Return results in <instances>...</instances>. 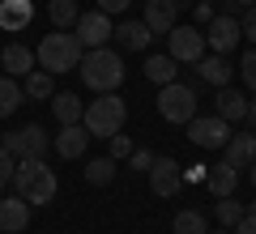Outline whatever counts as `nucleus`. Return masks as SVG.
<instances>
[{
    "instance_id": "1",
    "label": "nucleus",
    "mask_w": 256,
    "mask_h": 234,
    "mask_svg": "<svg viewBox=\"0 0 256 234\" xmlns=\"http://www.w3.org/2000/svg\"><path fill=\"white\" fill-rule=\"evenodd\" d=\"M13 188H18V196L26 205H52L56 192H60V179H56V171H47L43 158H18Z\"/></svg>"
},
{
    "instance_id": "2",
    "label": "nucleus",
    "mask_w": 256,
    "mask_h": 234,
    "mask_svg": "<svg viewBox=\"0 0 256 234\" xmlns=\"http://www.w3.org/2000/svg\"><path fill=\"white\" fill-rule=\"evenodd\" d=\"M77 72H82V81L90 85L94 94H116V85L124 81V60H120V51H111V47H94V51L82 55Z\"/></svg>"
},
{
    "instance_id": "3",
    "label": "nucleus",
    "mask_w": 256,
    "mask_h": 234,
    "mask_svg": "<svg viewBox=\"0 0 256 234\" xmlns=\"http://www.w3.org/2000/svg\"><path fill=\"white\" fill-rule=\"evenodd\" d=\"M38 68H47L56 77V72H77V64H82L86 47L77 34H68V30H56V34H43V43H38Z\"/></svg>"
},
{
    "instance_id": "4",
    "label": "nucleus",
    "mask_w": 256,
    "mask_h": 234,
    "mask_svg": "<svg viewBox=\"0 0 256 234\" xmlns=\"http://www.w3.org/2000/svg\"><path fill=\"white\" fill-rule=\"evenodd\" d=\"M124 119H128V102L120 98V94H98L94 102H86V115H82V124H86V132L90 136H116L120 128H124Z\"/></svg>"
},
{
    "instance_id": "5",
    "label": "nucleus",
    "mask_w": 256,
    "mask_h": 234,
    "mask_svg": "<svg viewBox=\"0 0 256 234\" xmlns=\"http://www.w3.org/2000/svg\"><path fill=\"white\" fill-rule=\"evenodd\" d=\"M158 115L166 124H192L196 119V90L184 81H171V85H158Z\"/></svg>"
},
{
    "instance_id": "6",
    "label": "nucleus",
    "mask_w": 256,
    "mask_h": 234,
    "mask_svg": "<svg viewBox=\"0 0 256 234\" xmlns=\"http://www.w3.org/2000/svg\"><path fill=\"white\" fill-rule=\"evenodd\" d=\"M205 34L196 26H175L171 34H166V55H171V60H180V64H196L205 55Z\"/></svg>"
},
{
    "instance_id": "7",
    "label": "nucleus",
    "mask_w": 256,
    "mask_h": 234,
    "mask_svg": "<svg viewBox=\"0 0 256 234\" xmlns=\"http://www.w3.org/2000/svg\"><path fill=\"white\" fill-rule=\"evenodd\" d=\"M184 128H188V141L196 145V149H222V145L230 141V124L218 119V115H196Z\"/></svg>"
},
{
    "instance_id": "8",
    "label": "nucleus",
    "mask_w": 256,
    "mask_h": 234,
    "mask_svg": "<svg viewBox=\"0 0 256 234\" xmlns=\"http://www.w3.org/2000/svg\"><path fill=\"white\" fill-rule=\"evenodd\" d=\"M0 145H4L13 158H43L52 141H47V132L38 124H26V128H18V132H4V141H0Z\"/></svg>"
},
{
    "instance_id": "9",
    "label": "nucleus",
    "mask_w": 256,
    "mask_h": 234,
    "mask_svg": "<svg viewBox=\"0 0 256 234\" xmlns=\"http://www.w3.org/2000/svg\"><path fill=\"white\" fill-rule=\"evenodd\" d=\"M73 34L82 38L86 51H94V47H107V38L116 34V26H111V17H107L102 9H94V13H82V17H77Z\"/></svg>"
},
{
    "instance_id": "10",
    "label": "nucleus",
    "mask_w": 256,
    "mask_h": 234,
    "mask_svg": "<svg viewBox=\"0 0 256 234\" xmlns=\"http://www.w3.org/2000/svg\"><path fill=\"white\" fill-rule=\"evenodd\" d=\"M239 38H244V30H239V17H230V13H218L205 26V43L214 47V55H230L239 47Z\"/></svg>"
},
{
    "instance_id": "11",
    "label": "nucleus",
    "mask_w": 256,
    "mask_h": 234,
    "mask_svg": "<svg viewBox=\"0 0 256 234\" xmlns=\"http://www.w3.org/2000/svg\"><path fill=\"white\" fill-rule=\"evenodd\" d=\"M150 188H154V196H175L184 188V166L175 158H154V166H150Z\"/></svg>"
},
{
    "instance_id": "12",
    "label": "nucleus",
    "mask_w": 256,
    "mask_h": 234,
    "mask_svg": "<svg viewBox=\"0 0 256 234\" xmlns=\"http://www.w3.org/2000/svg\"><path fill=\"white\" fill-rule=\"evenodd\" d=\"M146 21L154 34H171L180 26V9H175V0H146Z\"/></svg>"
},
{
    "instance_id": "13",
    "label": "nucleus",
    "mask_w": 256,
    "mask_h": 234,
    "mask_svg": "<svg viewBox=\"0 0 256 234\" xmlns=\"http://www.w3.org/2000/svg\"><path fill=\"white\" fill-rule=\"evenodd\" d=\"M34 21V0H0V30L18 34Z\"/></svg>"
},
{
    "instance_id": "14",
    "label": "nucleus",
    "mask_w": 256,
    "mask_h": 234,
    "mask_svg": "<svg viewBox=\"0 0 256 234\" xmlns=\"http://www.w3.org/2000/svg\"><path fill=\"white\" fill-rule=\"evenodd\" d=\"M34 64H38V55L26 43H9L0 51V68L9 72V77H26V72H34Z\"/></svg>"
},
{
    "instance_id": "15",
    "label": "nucleus",
    "mask_w": 256,
    "mask_h": 234,
    "mask_svg": "<svg viewBox=\"0 0 256 234\" xmlns=\"http://www.w3.org/2000/svg\"><path fill=\"white\" fill-rule=\"evenodd\" d=\"M30 209H34V205H26L22 196L0 200V230H4V234H18V230H26V226H30Z\"/></svg>"
},
{
    "instance_id": "16",
    "label": "nucleus",
    "mask_w": 256,
    "mask_h": 234,
    "mask_svg": "<svg viewBox=\"0 0 256 234\" xmlns=\"http://www.w3.org/2000/svg\"><path fill=\"white\" fill-rule=\"evenodd\" d=\"M86 145H90L86 124H60V136H56V153L60 158H82Z\"/></svg>"
},
{
    "instance_id": "17",
    "label": "nucleus",
    "mask_w": 256,
    "mask_h": 234,
    "mask_svg": "<svg viewBox=\"0 0 256 234\" xmlns=\"http://www.w3.org/2000/svg\"><path fill=\"white\" fill-rule=\"evenodd\" d=\"M214 115L226 119V124H239V119L248 115V98H244L239 90H230V85H222L218 98H214Z\"/></svg>"
},
{
    "instance_id": "18",
    "label": "nucleus",
    "mask_w": 256,
    "mask_h": 234,
    "mask_svg": "<svg viewBox=\"0 0 256 234\" xmlns=\"http://www.w3.org/2000/svg\"><path fill=\"white\" fill-rule=\"evenodd\" d=\"M222 149H226V162H230V166L248 171V166L256 162V132H239V136H230Z\"/></svg>"
},
{
    "instance_id": "19",
    "label": "nucleus",
    "mask_w": 256,
    "mask_h": 234,
    "mask_svg": "<svg viewBox=\"0 0 256 234\" xmlns=\"http://www.w3.org/2000/svg\"><path fill=\"white\" fill-rule=\"evenodd\" d=\"M196 77H201L205 85H214V90L230 85V64H226V55H201V60H196Z\"/></svg>"
},
{
    "instance_id": "20",
    "label": "nucleus",
    "mask_w": 256,
    "mask_h": 234,
    "mask_svg": "<svg viewBox=\"0 0 256 234\" xmlns=\"http://www.w3.org/2000/svg\"><path fill=\"white\" fill-rule=\"evenodd\" d=\"M205 183H210V192H214V196H235V188H239V166H230V162L210 166Z\"/></svg>"
},
{
    "instance_id": "21",
    "label": "nucleus",
    "mask_w": 256,
    "mask_h": 234,
    "mask_svg": "<svg viewBox=\"0 0 256 234\" xmlns=\"http://www.w3.org/2000/svg\"><path fill=\"white\" fill-rule=\"evenodd\" d=\"M116 38L128 47V51H146L150 38H154V30H150L146 21H120V26H116Z\"/></svg>"
},
{
    "instance_id": "22",
    "label": "nucleus",
    "mask_w": 256,
    "mask_h": 234,
    "mask_svg": "<svg viewBox=\"0 0 256 234\" xmlns=\"http://www.w3.org/2000/svg\"><path fill=\"white\" fill-rule=\"evenodd\" d=\"M52 111H56V119L60 124H82V115H86V102L77 98V94H52Z\"/></svg>"
},
{
    "instance_id": "23",
    "label": "nucleus",
    "mask_w": 256,
    "mask_h": 234,
    "mask_svg": "<svg viewBox=\"0 0 256 234\" xmlns=\"http://www.w3.org/2000/svg\"><path fill=\"white\" fill-rule=\"evenodd\" d=\"M175 72H180V60H171V55H150L146 60V77L154 85H171Z\"/></svg>"
},
{
    "instance_id": "24",
    "label": "nucleus",
    "mask_w": 256,
    "mask_h": 234,
    "mask_svg": "<svg viewBox=\"0 0 256 234\" xmlns=\"http://www.w3.org/2000/svg\"><path fill=\"white\" fill-rule=\"evenodd\" d=\"M22 85H18V77H9V72H0V119H9L13 111L22 107Z\"/></svg>"
},
{
    "instance_id": "25",
    "label": "nucleus",
    "mask_w": 256,
    "mask_h": 234,
    "mask_svg": "<svg viewBox=\"0 0 256 234\" xmlns=\"http://www.w3.org/2000/svg\"><path fill=\"white\" fill-rule=\"evenodd\" d=\"M47 17H52L56 30H68V26H77L82 9H77V0H52V4H47Z\"/></svg>"
},
{
    "instance_id": "26",
    "label": "nucleus",
    "mask_w": 256,
    "mask_h": 234,
    "mask_svg": "<svg viewBox=\"0 0 256 234\" xmlns=\"http://www.w3.org/2000/svg\"><path fill=\"white\" fill-rule=\"evenodd\" d=\"M22 94H30V98H52V94H56V77L47 68L26 72V90H22Z\"/></svg>"
},
{
    "instance_id": "27",
    "label": "nucleus",
    "mask_w": 256,
    "mask_h": 234,
    "mask_svg": "<svg viewBox=\"0 0 256 234\" xmlns=\"http://www.w3.org/2000/svg\"><path fill=\"white\" fill-rule=\"evenodd\" d=\"M111 179H116V158H94V162L86 166V183H90V188H107Z\"/></svg>"
},
{
    "instance_id": "28",
    "label": "nucleus",
    "mask_w": 256,
    "mask_h": 234,
    "mask_svg": "<svg viewBox=\"0 0 256 234\" xmlns=\"http://www.w3.org/2000/svg\"><path fill=\"white\" fill-rule=\"evenodd\" d=\"M214 213H218V222L226 226V230H235V226H239V217H244L248 209L239 205L235 196H218V205H214Z\"/></svg>"
},
{
    "instance_id": "29",
    "label": "nucleus",
    "mask_w": 256,
    "mask_h": 234,
    "mask_svg": "<svg viewBox=\"0 0 256 234\" xmlns=\"http://www.w3.org/2000/svg\"><path fill=\"white\" fill-rule=\"evenodd\" d=\"M175 234H210V226H205V217L196 209H180L175 213Z\"/></svg>"
},
{
    "instance_id": "30",
    "label": "nucleus",
    "mask_w": 256,
    "mask_h": 234,
    "mask_svg": "<svg viewBox=\"0 0 256 234\" xmlns=\"http://www.w3.org/2000/svg\"><path fill=\"white\" fill-rule=\"evenodd\" d=\"M13 171H18V158L0 145V188H9V183H13Z\"/></svg>"
},
{
    "instance_id": "31",
    "label": "nucleus",
    "mask_w": 256,
    "mask_h": 234,
    "mask_svg": "<svg viewBox=\"0 0 256 234\" xmlns=\"http://www.w3.org/2000/svg\"><path fill=\"white\" fill-rule=\"evenodd\" d=\"M107 145H111V158H116V162H120V158H128V153H132V141H128V136H124V128H120L116 136H107Z\"/></svg>"
},
{
    "instance_id": "32",
    "label": "nucleus",
    "mask_w": 256,
    "mask_h": 234,
    "mask_svg": "<svg viewBox=\"0 0 256 234\" xmlns=\"http://www.w3.org/2000/svg\"><path fill=\"white\" fill-rule=\"evenodd\" d=\"M239 72H244V81L256 90V47H252V51H244V60H239Z\"/></svg>"
},
{
    "instance_id": "33",
    "label": "nucleus",
    "mask_w": 256,
    "mask_h": 234,
    "mask_svg": "<svg viewBox=\"0 0 256 234\" xmlns=\"http://www.w3.org/2000/svg\"><path fill=\"white\" fill-rule=\"evenodd\" d=\"M128 166L150 175V166H154V153H150V149H132V153H128Z\"/></svg>"
},
{
    "instance_id": "34",
    "label": "nucleus",
    "mask_w": 256,
    "mask_h": 234,
    "mask_svg": "<svg viewBox=\"0 0 256 234\" xmlns=\"http://www.w3.org/2000/svg\"><path fill=\"white\" fill-rule=\"evenodd\" d=\"M239 30H244V38L256 47V4H252V9H244V17H239Z\"/></svg>"
},
{
    "instance_id": "35",
    "label": "nucleus",
    "mask_w": 256,
    "mask_h": 234,
    "mask_svg": "<svg viewBox=\"0 0 256 234\" xmlns=\"http://www.w3.org/2000/svg\"><path fill=\"white\" fill-rule=\"evenodd\" d=\"M128 4H132V0H98V9L107 13V17H116V13H128Z\"/></svg>"
},
{
    "instance_id": "36",
    "label": "nucleus",
    "mask_w": 256,
    "mask_h": 234,
    "mask_svg": "<svg viewBox=\"0 0 256 234\" xmlns=\"http://www.w3.org/2000/svg\"><path fill=\"white\" fill-rule=\"evenodd\" d=\"M192 13H196V21H201V26H210V21L218 17V13H214V4H205V0H196V4H192Z\"/></svg>"
},
{
    "instance_id": "37",
    "label": "nucleus",
    "mask_w": 256,
    "mask_h": 234,
    "mask_svg": "<svg viewBox=\"0 0 256 234\" xmlns=\"http://www.w3.org/2000/svg\"><path fill=\"white\" fill-rule=\"evenodd\" d=\"M235 234H256V217L244 213V217H239V226H235Z\"/></svg>"
},
{
    "instance_id": "38",
    "label": "nucleus",
    "mask_w": 256,
    "mask_h": 234,
    "mask_svg": "<svg viewBox=\"0 0 256 234\" xmlns=\"http://www.w3.org/2000/svg\"><path fill=\"white\" fill-rule=\"evenodd\" d=\"M205 175H210V166H184V179H192V183L205 179Z\"/></svg>"
},
{
    "instance_id": "39",
    "label": "nucleus",
    "mask_w": 256,
    "mask_h": 234,
    "mask_svg": "<svg viewBox=\"0 0 256 234\" xmlns=\"http://www.w3.org/2000/svg\"><path fill=\"white\" fill-rule=\"evenodd\" d=\"M244 119H248V124L256 128V102H248V115H244Z\"/></svg>"
},
{
    "instance_id": "40",
    "label": "nucleus",
    "mask_w": 256,
    "mask_h": 234,
    "mask_svg": "<svg viewBox=\"0 0 256 234\" xmlns=\"http://www.w3.org/2000/svg\"><path fill=\"white\" fill-rule=\"evenodd\" d=\"M248 179H252V188H256V162H252V166H248Z\"/></svg>"
},
{
    "instance_id": "41",
    "label": "nucleus",
    "mask_w": 256,
    "mask_h": 234,
    "mask_svg": "<svg viewBox=\"0 0 256 234\" xmlns=\"http://www.w3.org/2000/svg\"><path fill=\"white\" fill-rule=\"evenodd\" d=\"M184 4H196V0H175V9H184Z\"/></svg>"
},
{
    "instance_id": "42",
    "label": "nucleus",
    "mask_w": 256,
    "mask_h": 234,
    "mask_svg": "<svg viewBox=\"0 0 256 234\" xmlns=\"http://www.w3.org/2000/svg\"><path fill=\"white\" fill-rule=\"evenodd\" d=\"M235 4H244V9H252V4H256V0H235Z\"/></svg>"
},
{
    "instance_id": "43",
    "label": "nucleus",
    "mask_w": 256,
    "mask_h": 234,
    "mask_svg": "<svg viewBox=\"0 0 256 234\" xmlns=\"http://www.w3.org/2000/svg\"><path fill=\"white\" fill-rule=\"evenodd\" d=\"M248 213H252V217H256V205H252V209H248Z\"/></svg>"
},
{
    "instance_id": "44",
    "label": "nucleus",
    "mask_w": 256,
    "mask_h": 234,
    "mask_svg": "<svg viewBox=\"0 0 256 234\" xmlns=\"http://www.w3.org/2000/svg\"><path fill=\"white\" fill-rule=\"evenodd\" d=\"M205 4H218V0H205Z\"/></svg>"
},
{
    "instance_id": "45",
    "label": "nucleus",
    "mask_w": 256,
    "mask_h": 234,
    "mask_svg": "<svg viewBox=\"0 0 256 234\" xmlns=\"http://www.w3.org/2000/svg\"><path fill=\"white\" fill-rule=\"evenodd\" d=\"M218 234H230V230H218Z\"/></svg>"
}]
</instances>
